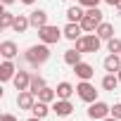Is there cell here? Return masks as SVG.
<instances>
[{"label": "cell", "instance_id": "obj_9", "mask_svg": "<svg viewBox=\"0 0 121 121\" xmlns=\"http://www.w3.org/2000/svg\"><path fill=\"white\" fill-rule=\"evenodd\" d=\"M74 69V74L81 78V81H90L93 76H95V69H93V64H88V62H78L76 67H71Z\"/></svg>", "mask_w": 121, "mask_h": 121}, {"label": "cell", "instance_id": "obj_27", "mask_svg": "<svg viewBox=\"0 0 121 121\" xmlns=\"http://www.w3.org/2000/svg\"><path fill=\"white\" fill-rule=\"evenodd\" d=\"M100 3H104V0H78V5L86 7V10L88 7H100Z\"/></svg>", "mask_w": 121, "mask_h": 121}, {"label": "cell", "instance_id": "obj_14", "mask_svg": "<svg viewBox=\"0 0 121 121\" xmlns=\"http://www.w3.org/2000/svg\"><path fill=\"white\" fill-rule=\"evenodd\" d=\"M29 19H31V26H33V29L48 26V12H45V10H33V12L29 14Z\"/></svg>", "mask_w": 121, "mask_h": 121}, {"label": "cell", "instance_id": "obj_31", "mask_svg": "<svg viewBox=\"0 0 121 121\" xmlns=\"http://www.w3.org/2000/svg\"><path fill=\"white\" fill-rule=\"evenodd\" d=\"M104 3H107V5H112V7H114V5H116V3H119V0H104Z\"/></svg>", "mask_w": 121, "mask_h": 121}, {"label": "cell", "instance_id": "obj_22", "mask_svg": "<svg viewBox=\"0 0 121 121\" xmlns=\"http://www.w3.org/2000/svg\"><path fill=\"white\" fill-rule=\"evenodd\" d=\"M119 83H121V81H119V76H116V74H107V76L102 78V88H104V90H109V93H114Z\"/></svg>", "mask_w": 121, "mask_h": 121}, {"label": "cell", "instance_id": "obj_7", "mask_svg": "<svg viewBox=\"0 0 121 121\" xmlns=\"http://www.w3.org/2000/svg\"><path fill=\"white\" fill-rule=\"evenodd\" d=\"M17 104H19V109L31 112L33 104H36V95H33L31 90H19V95H17Z\"/></svg>", "mask_w": 121, "mask_h": 121}, {"label": "cell", "instance_id": "obj_11", "mask_svg": "<svg viewBox=\"0 0 121 121\" xmlns=\"http://www.w3.org/2000/svg\"><path fill=\"white\" fill-rule=\"evenodd\" d=\"M31 76L33 74H29V71H17L14 74V78H12V83H14V88L17 90H29V86H31Z\"/></svg>", "mask_w": 121, "mask_h": 121}, {"label": "cell", "instance_id": "obj_37", "mask_svg": "<svg viewBox=\"0 0 121 121\" xmlns=\"http://www.w3.org/2000/svg\"><path fill=\"white\" fill-rule=\"evenodd\" d=\"M119 57H121V52H119Z\"/></svg>", "mask_w": 121, "mask_h": 121}, {"label": "cell", "instance_id": "obj_26", "mask_svg": "<svg viewBox=\"0 0 121 121\" xmlns=\"http://www.w3.org/2000/svg\"><path fill=\"white\" fill-rule=\"evenodd\" d=\"M107 50L114 52V55H119V52H121V38H116V36L109 38V40H107Z\"/></svg>", "mask_w": 121, "mask_h": 121}, {"label": "cell", "instance_id": "obj_35", "mask_svg": "<svg viewBox=\"0 0 121 121\" xmlns=\"http://www.w3.org/2000/svg\"><path fill=\"white\" fill-rule=\"evenodd\" d=\"M114 7H116V10H119V12H121V0H119V3H116V5H114Z\"/></svg>", "mask_w": 121, "mask_h": 121}, {"label": "cell", "instance_id": "obj_23", "mask_svg": "<svg viewBox=\"0 0 121 121\" xmlns=\"http://www.w3.org/2000/svg\"><path fill=\"white\" fill-rule=\"evenodd\" d=\"M31 114H33V116H38V119H45V116L50 114V107H48V102H40V100H38V102L33 104Z\"/></svg>", "mask_w": 121, "mask_h": 121}, {"label": "cell", "instance_id": "obj_12", "mask_svg": "<svg viewBox=\"0 0 121 121\" xmlns=\"http://www.w3.org/2000/svg\"><path fill=\"white\" fill-rule=\"evenodd\" d=\"M102 67H104V71H107V74H116V71L121 69V57H119V55H114V52H109V55L104 57Z\"/></svg>", "mask_w": 121, "mask_h": 121}, {"label": "cell", "instance_id": "obj_24", "mask_svg": "<svg viewBox=\"0 0 121 121\" xmlns=\"http://www.w3.org/2000/svg\"><path fill=\"white\" fill-rule=\"evenodd\" d=\"M38 100L50 104V102H55V100H57V90H55V88H43V90L38 93Z\"/></svg>", "mask_w": 121, "mask_h": 121}, {"label": "cell", "instance_id": "obj_33", "mask_svg": "<svg viewBox=\"0 0 121 121\" xmlns=\"http://www.w3.org/2000/svg\"><path fill=\"white\" fill-rule=\"evenodd\" d=\"M26 121H43V119H38V116H31V119H26Z\"/></svg>", "mask_w": 121, "mask_h": 121}, {"label": "cell", "instance_id": "obj_4", "mask_svg": "<svg viewBox=\"0 0 121 121\" xmlns=\"http://www.w3.org/2000/svg\"><path fill=\"white\" fill-rule=\"evenodd\" d=\"M62 36H64V31H62V29H57V26H52V24L38 29V38H40V43H48V45L59 43V38H62Z\"/></svg>", "mask_w": 121, "mask_h": 121}, {"label": "cell", "instance_id": "obj_28", "mask_svg": "<svg viewBox=\"0 0 121 121\" xmlns=\"http://www.w3.org/2000/svg\"><path fill=\"white\" fill-rule=\"evenodd\" d=\"M112 116H114V119H119V121H121V102H116V104H114V107H112Z\"/></svg>", "mask_w": 121, "mask_h": 121}, {"label": "cell", "instance_id": "obj_21", "mask_svg": "<svg viewBox=\"0 0 121 121\" xmlns=\"http://www.w3.org/2000/svg\"><path fill=\"white\" fill-rule=\"evenodd\" d=\"M102 40H109V38H114V26L109 24V22H102L100 26H97V31H95Z\"/></svg>", "mask_w": 121, "mask_h": 121}, {"label": "cell", "instance_id": "obj_6", "mask_svg": "<svg viewBox=\"0 0 121 121\" xmlns=\"http://www.w3.org/2000/svg\"><path fill=\"white\" fill-rule=\"evenodd\" d=\"M109 114H112V107H109L107 102H102V100H95V102H90V107H88V116H90V119L102 121V119L109 116Z\"/></svg>", "mask_w": 121, "mask_h": 121}, {"label": "cell", "instance_id": "obj_3", "mask_svg": "<svg viewBox=\"0 0 121 121\" xmlns=\"http://www.w3.org/2000/svg\"><path fill=\"white\" fill-rule=\"evenodd\" d=\"M100 45H102V38L97 36V33H88V36H81L78 40H76V50L78 52H97L100 50Z\"/></svg>", "mask_w": 121, "mask_h": 121}, {"label": "cell", "instance_id": "obj_1", "mask_svg": "<svg viewBox=\"0 0 121 121\" xmlns=\"http://www.w3.org/2000/svg\"><path fill=\"white\" fill-rule=\"evenodd\" d=\"M24 57H26V62H29L31 67H40V64H45L48 59H50V45H48V43L31 45V48L24 52Z\"/></svg>", "mask_w": 121, "mask_h": 121}, {"label": "cell", "instance_id": "obj_5", "mask_svg": "<svg viewBox=\"0 0 121 121\" xmlns=\"http://www.w3.org/2000/svg\"><path fill=\"white\" fill-rule=\"evenodd\" d=\"M76 95L83 100V102H95L97 100V90H95V86L90 83V81H81L78 86H76Z\"/></svg>", "mask_w": 121, "mask_h": 121}, {"label": "cell", "instance_id": "obj_32", "mask_svg": "<svg viewBox=\"0 0 121 121\" xmlns=\"http://www.w3.org/2000/svg\"><path fill=\"white\" fill-rule=\"evenodd\" d=\"M22 3H24V5H33V3H36V0H22Z\"/></svg>", "mask_w": 121, "mask_h": 121}, {"label": "cell", "instance_id": "obj_16", "mask_svg": "<svg viewBox=\"0 0 121 121\" xmlns=\"http://www.w3.org/2000/svg\"><path fill=\"white\" fill-rule=\"evenodd\" d=\"M55 90H57V100H69V97L76 93V88H74L69 81H62V83H57V88H55Z\"/></svg>", "mask_w": 121, "mask_h": 121}, {"label": "cell", "instance_id": "obj_17", "mask_svg": "<svg viewBox=\"0 0 121 121\" xmlns=\"http://www.w3.org/2000/svg\"><path fill=\"white\" fill-rule=\"evenodd\" d=\"M83 17H86V10H83L81 5H71V7L67 10V22H76V24H81Z\"/></svg>", "mask_w": 121, "mask_h": 121}, {"label": "cell", "instance_id": "obj_25", "mask_svg": "<svg viewBox=\"0 0 121 121\" xmlns=\"http://www.w3.org/2000/svg\"><path fill=\"white\" fill-rule=\"evenodd\" d=\"M14 17H17V14H12V12L3 10V12H0V29H12V24H14Z\"/></svg>", "mask_w": 121, "mask_h": 121}, {"label": "cell", "instance_id": "obj_19", "mask_svg": "<svg viewBox=\"0 0 121 121\" xmlns=\"http://www.w3.org/2000/svg\"><path fill=\"white\" fill-rule=\"evenodd\" d=\"M43 88H48L45 78H43V76H38V74H33V76H31V86H29V90H31V93L38 97V93H40Z\"/></svg>", "mask_w": 121, "mask_h": 121}, {"label": "cell", "instance_id": "obj_13", "mask_svg": "<svg viewBox=\"0 0 121 121\" xmlns=\"http://www.w3.org/2000/svg\"><path fill=\"white\" fill-rule=\"evenodd\" d=\"M52 112H55L57 116H69V114L74 112V104H71L69 100H55V102H52Z\"/></svg>", "mask_w": 121, "mask_h": 121}, {"label": "cell", "instance_id": "obj_36", "mask_svg": "<svg viewBox=\"0 0 121 121\" xmlns=\"http://www.w3.org/2000/svg\"><path fill=\"white\" fill-rule=\"evenodd\" d=\"M116 76H119V81H121V69H119V71H116Z\"/></svg>", "mask_w": 121, "mask_h": 121}, {"label": "cell", "instance_id": "obj_2", "mask_svg": "<svg viewBox=\"0 0 121 121\" xmlns=\"http://www.w3.org/2000/svg\"><path fill=\"white\" fill-rule=\"evenodd\" d=\"M104 19H102V10L100 7H88L86 10V17L81 19V29L86 31V33H93V31H97V26L102 24Z\"/></svg>", "mask_w": 121, "mask_h": 121}, {"label": "cell", "instance_id": "obj_8", "mask_svg": "<svg viewBox=\"0 0 121 121\" xmlns=\"http://www.w3.org/2000/svg\"><path fill=\"white\" fill-rule=\"evenodd\" d=\"M62 31H64V38L71 40V43H76V40L81 38V33H86V31L81 29V24H76V22H67V26H64Z\"/></svg>", "mask_w": 121, "mask_h": 121}, {"label": "cell", "instance_id": "obj_34", "mask_svg": "<svg viewBox=\"0 0 121 121\" xmlns=\"http://www.w3.org/2000/svg\"><path fill=\"white\" fill-rule=\"evenodd\" d=\"M14 3V0H3V5H12Z\"/></svg>", "mask_w": 121, "mask_h": 121}, {"label": "cell", "instance_id": "obj_18", "mask_svg": "<svg viewBox=\"0 0 121 121\" xmlns=\"http://www.w3.org/2000/svg\"><path fill=\"white\" fill-rule=\"evenodd\" d=\"M29 26H31V19H29V14H17V17H14V24H12V31H17V33H24Z\"/></svg>", "mask_w": 121, "mask_h": 121}, {"label": "cell", "instance_id": "obj_10", "mask_svg": "<svg viewBox=\"0 0 121 121\" xmlns=\"http://www.w3.org/2000/svg\"><path fill=\"white\" fill-rule=\"evenodd\" d=\"M14 74H17L14 62H12V59H5V62L0 64V81L7 83V81H12V78H14Z\"/></svg>", "mask_w": 121, "mask_h": 121}, {"label": "cell", "instance_id": "obj_29", "mask_svg": "<svg viewBox=\"0 0 121 121\" xmlns=\"http://www.w3.org/2000/svg\"><path fill=\"white\" fill-rule=\"evenodd\" d=\"M0 121H17V116H14V114H3Z\"/></svg>", "mask_w": 121, "mask_h": 121}, {"label": "cell", "instance_id": "obj_30", "mask_svg": "<svg viewBox=\"0 0 121 121\" xmlns=\"http://www.w3.org/2000/svg\"><path fill=\"white\" fill-rule=\"evenodd\" d=\"M102 121H119V119H114V116H112V114H109V116H104V119H102Z\"/></svg>", "mask_w": 121, "mask_h": 121}, {"label": "cell", "instance_id": "obj_20", "mask_svg": "<svg viewBox=\"0 0 121 121\" xmlns=\"http://www.w3.org/2000/svg\"><path fill=\"white\" fill-rule=\"evenodd\" d=\"M81 55H83V52H78L76 48L67 50V52H64V64H69V67H76L78 62H83V59H81Z\"/></svg>", "mask_w": 121, "mask_h": 121}, {"label": "cell", "instance_id": "obj_15", "mask_svg": "<svg viewBox=\"0 0 121 121\" xmlns=\"http://www.w3.org/2000/svg\"><path fill=\"white\" fill-rule=\"evenodd\" d=\"M17 52H19V48H17L14 40H3V43H0V55H3L5 59H14Z\"/></svg>", "mask_w": 121, "mask_h": 121}]
</instances>
